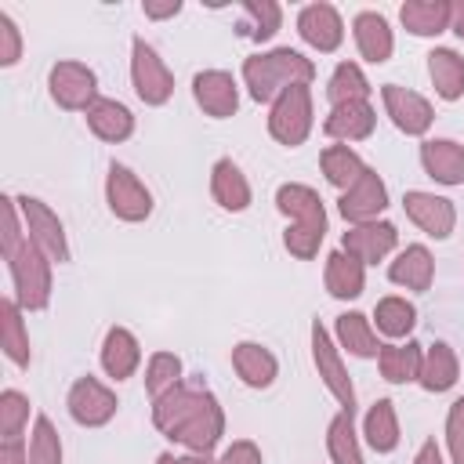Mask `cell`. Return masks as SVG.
Masks as SVG:
<instances>
[{"mask_svg":"<svg viewBox=\"0 0 464 464\" xmlns=\"http://www.w3.org/2000/svg\"><path fill=\"white\" fill-rule=\"evenodd\" d=\"M141 366V344L127 326H109L105 341H102V370L112 381H127L134 377V370Z\"/></svg>","mask_w":464,"mask_h":464,"instance_id":"obj_21","label":"cell"},{"mask_svg":"<svg viewBox=\"0 0 464 464\" xmlns=\"http://www.w3.org/2000/svg\"><path fill=\"white\" fill-rule=\"evenodd\" d=\"M446 450L453 464H464V395L446 413Z\"/></svg>","mask_w":464,"mask_h":464,"instance_id":"obj_44","label":"cell"},{"mask_svg":"<svg viewBox=\"0 0 464 464\" xmlns=\"http://www.w3.org/2000/svg\"><path fill=\"white\" fill-rule=\"evenodd\" d=\"M218 464H265V460H261V450H257L250 439H236V442L218 457Z\"/></svg>","mask_w":464,"mask_h":464,"instance_id":"obj_46","label":"cell"},{"mask_svg":"<svg viewBox=\"0 0 464 464\" xmlns=\"http://www.w3.org/2000/svg\"><path fill=\"white\" fill-rule=\"evenodd\" d=\"M283 22V7L276 0H246L243 4V22H239V36H250V40H272L276 29Z\"/></svg>","mask_w":464,"mask_h":464,"instance_id":"obj_36","label":"cell"},{"mask_svg":"<svg viewBox=\"0 0 464 464\" xmlns=\"http://www.w3.org/2000/svg\"><path fill=\"white\" fill-rule=\"evenodd\" d=\"M232 370H236V377H239L246 388H268V384L279 377L276 355H272L265 344H257V341H239V344L232 348Z\"/></svg>","mask_w":464,"mask_h":464,"instance_id":"obj_23","label":"cell"},{"mask_svg":"<svg viewBox=\"0 0 464 464\" xmlns=\"http://www.w3.org/2000/svg\"><path fill=\"white\" fill-rule=\"evenodd\" d=\"M0 348L14 366H29L33 352H29V330L22 319V304L14 297L0 301Z\"/></svg>","mask_w":464,"mask_h":464,"instance_id":"obj_29","label":"cell"},{"mask_svg":"<svg viewBox=\"0 0 464 464\" xmlns=\"http://www.w3.org/2000/svg\"><path fill=\"white\" fill-rule=\"evenodd\" d=\"M51 257L36 246V243H22L11 257V283H14V301L22 304V312H44L51 301Z\"/></svg>","mask_w":464,"mask_h":464,"instance_id":"obj_3","label":"cell"},{"mask_svg":"<svg viewBox=\"0 0 464 464\" xmlns=\"http://www.w3.org/2000/svg\"><path fill=\"white\" fill-rule=\"evenodd\" d=\"M152 424L188 453H210L225 435V410L214 392L181 381L152 399Z\"/></svg>","mask_w":464,"mask_h":464,"instance_id":"obj_1","label":"cell"},{"mask_svg":"<svg viewBox=\"0 0 464 464\" xmlns=\"http://www.w3.org/2000/svg\"><path fill=\"white\" fill-rule=\"evenodd\" d=\"M420 359H424V348L417 341H406V344H384L381 355H377V366H381L384 381L410 384V381L420 377Z\"/></svg>","mask_w":464,"mask_h":464,"instance_id":"obj_33","label":"cell"},{"mask_svg":"<svg viewBox=\"0 0 464 464\" xmlns=\"http://www.w3.org/2000/svg\"><path fill=\"white\" fill-rule=\"evenodd\" d=\"M450 7L453 4L446 0H406L399 7V18L413 36H439L450 29Z\"/></svg>","mask_w":464,"mask_h":464,"instance_id":"obj_31","label":"cell"},{"mask_svg":"<svg viewBox=\"0 0 464 464\" xmlns=\"http://www.w3.org/2000/svg\"><path fill=\"white\" fill-rule=\"evenodd\" d=\"M0 210H4V232H0V254L4 261L25 243V221H22V210H18V196H4L0 199Z\"/></svg>","mask_w":464,"mask_h":464,"instance_id":"obj_42","label":"cell"},{"mask_svg":"<svg viewBox=\"0 0 464 464\" xmlns=\"http://www.w3.org/2000/svg\"><path fill=\"white\" fill-rule=\"evenodd\" d=\"M428 76L442 102H457L464 94V58L453 47H435L428 54Z\"/></svg>","mask_w":464,"mask_h":464,"instance_id":"obj_30","label":"cell"},{"mask_svg":"<svg viewBox=\"0 0 464 464\" xmlns=\"http://www.w3.org/2000/svg\"><path fill=\"white\" fill-rule=\"evenodd\" d=\"M141 11H145V18L163 22V18H174V14L181 11V0H145Z\"/></svg>","mask_w":464,"mask_h":464,"instance_id":"obj_47","label":"cell"},{"mask_svg":"<svg viewBox=\"0 0 464 464\" xmlns=\"http://www.w3.org/2000/svg\"><path fill=\"white\" fill-rule=\"evenodd\" d=\"M276 207H279V214L290 225H304V228L326 232V207H323V199H319L315 188L297 185V181H286V185L276 188Z\"/></svg>","mask_w":464,"mask_h":464,"instance_id":"obj_17","label":"cell"},{"mask_svg":"<svg viewBox=\"0 0 464 464\" xmlns=\"http://www.w3.org/2000/svg\"><path fill=\"white\" fill-rule=\"evenodd\" d=\"M377 127V112L370 102H344V105H330V116L323 120L326 138L348 145V141H362L370 138Z\"/></svg>","mask_w":464,"mask_h":464,"instance_id":"obj_18","label":"cell"},{"mask_svg":"<svg viewBox=\"0 0 464 464\" xmlns=\"http://www.w3.org/2000/svg\"><path fill=\"white\" fill-rule=\"evenodd\" d=\"M210 196H214V203H218L221 210H228V214H243V210L250 207V199H254L246 174H243L239 163H232V160H218V163L210 167Z\"/></svg>","mask_w":464,"mask_h":464,"instance_id":"obj_20","label":"cell"},{"mask_svg":"<svg viewBox=\"0 0 464 464\" xmlns=\"http://www.w3.org/2000/svg\"><path fill=\"white\" fill-rule=\"evenodd\" d=\"M388 279L395 286H406V290H417L424 294L435 279V261H431V250L420 246V243H410L406 250L395 254V261L388 265Z\"/></svg>","mask_w":464,"mask_h":464,"instance_id":"obj_24","label":"cell"},{"mask_svg":"<svg viewBox=\"0 0 464 464\" xmlns=\"http://www.w3.org/2000/svg\"><path fill=\"white\" fill-rule=\"evenodd\" d=\"M87 127L102 138V141H127L130 134H134V112L123 105V102H116V98H98L87 112Z\"/></svg>","mask_w":464,"mask_h":464,"instance_id":"obj_25","label":"cell"},{"mask_svg":"<svg viewBox=\"0 0 464 464\" xmlns=\"http://www.w3.org/2000/svg\"><path fill=\"white\" fill-rule=\"evenodd\" d=\"M0 464H29V450L22 439H4L0 442Z\"/></svg>","mask_w":464,"mask_h":464,"instance_id":"obj_48","label":"cell"},{"mask_svg":"<svg viewBox=\"0 0 464 464\" xmlns=\"http://www.w3.org/2000/svg\"><path fill=\"white\" fill-rule=\"evenodd\" d=\"M323 283H326L330 297H337V301H352V297H359L362 286H366V265H362L359 257L344 254V250H334V254L326 257Z\"/></svg>","mask_w":464,"mask_h":464,"instance_id":"obj_26","label":"cell"},{"mask_svg":"<svg viewBox=\"0 0 464 464\" xmlns=\"http://www.w3.org/2000/svg\"><path fill=\"white\" fill-rule=\"evenodd\" d=\"M268 134L286 145V149H297L308 134H312V91L308 83H297L290 91H283L272 109H268Z\"/></svg>","mask_w":464,"mask_h":464,"instance_id":"obj_4","label":"cell"},{"mask_svg":"<svg viewBox=\"0 0 464 464\" xmlns=\"http://www.w3.org/2000/svg\"><path fill=\"white\" fill-rule=\"evenodd\" d=\"M192 98L214 120H228L239 109V87H236L232 72H225V69H203V72H196L192 76Z\"/></svg>","mask_w":464,"mask_h":464,"instance_id":"obj_14","label":"cell"},{"mask_svg":"<svg viewBox=\"0 0 464 464\" xmlns=\"http://www.w3.org/2000/svg\"><path fill=\"white\" fill-rule=\"evenodd\" d=\"M402 207H406V218L431 239H450L453 228H457V207L446 196H435V192H424V188H410L402 196Z\"/></svg>","mask_w":464,"mask_h":464,"instance_id":"obj_12","label":"cell"},{"mask_svg":"<svg viewBox=\"0 0 464 464\" xmlns=\"http://www.w3.org/2000/svg\"><path fill=\"white\" fill-rule=\"evenodd\" d=\"M312 362H315V373L326 384V392L337 399V406L348 410V413H355V384L348 377V366L341 359V348L334 344V337L326 334V326L319 319L312 323Z\"/></svg>","mask_w":464,"mask_h":464,"instance_id":"obj_6","label":"cell"},{"mask_svg":"<svg viewBox=\"0 0 464 464\" xmlns=\"http://www.w3.org/2000/svg\"><path fill=\"white\" fill-rule=\"evenodd\" d=\"M319 167H323V178H326L334 188H341V192H348V188L362 178V170H366L362 156H359L352 145H326V149L319 152Z\"/></svg>","mask_w":464,"mask_h":464,"instance_id":"obj_32","label":"cell"},{"mask_svg":"<svg viewBox=\"0 0 464 464\" xmlns=\"http://www.w3.org/2000/svg\"><path fill=\"white\" fill-rule=\"evenodd\" d=\"M337 210H341V218H344L348 225L381 221V214L388 210V185H384V178H381L373 167H366L362 178H359L348 192H341Z\"/></svg>","mask_w":464,"mask_h":464,"instance_id":"obj_11","label":"cell"},{"mask_svg":"<svg viewBox=\"0 0 464 464\" xmlns=\"http://www.w3.org/2000/svg\"><path fill=\"white\" fill-rule=\"evenodd\" d=\"M18 58H22V29L7 11H0V65L11 69L18 65Z\"/></svg>","mask_w":464,"mask_h":464,"instance_id":"obj_45","label":"cell"},{"mask_svg":"<svg viewBox=\"0 0 464 464\" xmlns=\"http://www.w3.org/2000/svg\"><path fill=\"white\" fill-rule=\"evenodd\" d=\"M413 464H446L439 442H435V439H424L420 450H417V457H413Z\"/></svg>","mask_w":464,"mask_h":464,"instance_id":"obj_50","label":"cell"},{"mask_svg":"<svg viewBox=\"0 0 464 464\" xmlns=\"http://www.w3.org/2000/svg\"><path fill=\"white\" fill-rule=\"evenodd\" d=\"M323 236H326V232H319V228L286 225V232H283V246H286L294 257H301V261H312V257L319 254V246H323Z\"/></svg>","mask_w":464,"mask_h":464,"instance_id":"obj_43","label":"cell"},{"mask_svg":"<svg viewBox=\"0 0 464 464\" xmlns=\"http://www.w3.org/2000/svg\"><path fill=\"white\" fill-rule=\"evenodd\" d=\"M326 450L334 464H362V450H359V435H355V420L348 410H341L330 428H326Z\"/></svg>","mask_w":464,"mask_h":464,"instance_id":"obj_35","label":"cell"},{"mask_svg":"<svg viewBox=\"0 0 464 464\" xmlns=\"http://www.w3.org/2000/svg\"><path fill=\"white\" fill-rule=\"evenodd\" d=\"M326 98L330 105H344V102H370V80L362 76V69L355 62H341L326 83Z\"/></svg>","mask_w":464,"mask_h":464,"instance_id":"obj_37","label":"cell"},{"mask_svg":"<svg viewBox=\"0 0 464 464\" xmlns=\"http://www.w3.org/2000/svg\"><path fill=\"white\" fill-rule=\"evenodd\" d=\"M105 203L120 221H145L152 214V192L123 163H112L105 174Z\"/></svg>","mask_w":464,"mask_h":464,"instance_id":"obj_9","label":"cell"},{"mask_svg":"<svg viewBox=\"0 0 464 464\" xmlns=\"http://www.w3.org/2000/svg\"><path fill=\"white\" fill-rule=\"evenodd\" d=\"M156 464H218L210 453H160Z\"/></svg>","mask_w":464,"mask_h":464,"instance_id":"obj_49","label":"cell"},{"mask_svg":"<svg viewBox=\"0 0 464 464\" xmlns=\"http://www.w3.org/2000/svg\"><path fill=\"white\" fill-rule=\"evenodd\" d=\"M65 406H69V417L80 428H102V424H109L116 417L120 402H116V392L105 388L98 377H80V381H72Z\"/></svg>","mask_w":464,"mask_h":464,"instance_id":"obj_10","label":"cell"},{"mask_svg":"<svg viewBox=\"0 0 464 464\" xmlns=\"http://www.w3.org/2000/svg\"><path fill=\"white\" fill-rule=\"evenodd\" d=\"M420 167L439 185H464V145L453 138L420 141Z\"/></svg>","mask_w":464,"mask_h":464,"instance_id":"obj_19","label":"cell"},{"mask_svg":"<svg viewBox=\"0 0 464 464\" xmlns=\"http://www.w3.org/2000/svg\"><path fill=\"white\" fill-rule=\"evenodd\" d=\"M373 319L384 337H410V330L417 326V308L406 297H381L373 308Z\"/></svg>","mask_w":464,"mask_h":464,"instance_id":"obj_38","label":"cell"},{"mask_svg":"<svg viewBox=\"0 0 464 464\" xmlns=\"http://www.w3.org/2000/svg\"><path fill=\"white\" fill-rule=\"evenodd\" d=\"M334 334H337V348H344L355 359H377L384 348L377 341V330L370 326V319L362 312H341Z\"/></svg>","mask_w":464,"mask_h":464,"instance_id":"obj_28","label":"cell"},{"mask_svg":"<svg viewBox=\"0 0 464 464\" xmlns=\"http://www.w3.org/2000/svg\"><path fill=\"white\" fill-rule=\"evenodd\" d=\"M312 76H315L312 58H304L294 47L261 51L243 62V83L254 102H276L283 91H290L297 83H312Z\"/></svg>","mask_w":464,"mask_h":464,"instance_id":"obj_2","label":"cell"},{"mask_svg":"<svg viewBox=\"0 0 464 464\" xmlns=\"http://www.w3.org/2000/svg\"><path fill=\"white\" fill-rule=\"evenodd\" d=\"M457 377H460V362H457V352L446 344V341H435V344H428L424 348V359H420V377H417V384L424 388V392H450L453 384H457Z\"/></svg>","mask_w":464,"mask_h":464,"instance_id":"obj_27","label":"cell"},{"mask_svg":"<svg viewBox=\"0 0 464 464\" xmlns=\"http://www.w3.org/2000/svg\"><path fill=\"white\" fill-rule=\"evenodd\" d=\"M352 33H355V47H359V54H362L366 62L381 65V62L392 58L395 36H392V25H388L384 14H377V11H359L355 22H352Z\"/></svg>","mask_w":464,"mask_h":464,"instance_id":"obj_22","label":"cell"},{"mask_svg":"<svg viewBox=\"0 0 464 464\" xmlns=\"http://www.w3.org/2000/svg\"><path fill=\"white\" fill-rule=\"evenodd\" d=\"M29 464H62V439L51 424V417H36L33 420V435H29Z\"/></svg>","mask_w":464,"mask_h":464,"instance_id":"obj_40","label":"cell"},{"mask_svg":"<svg viewBox=\"0 0 464 464\" xmlns=\"http://www.w3.org/2000/svg\"><path fill=\"white\" fill-rule=\"evenodd\" d=\"M47 87L54 105L69 112H87L98 102V76L83 62H54L47 72Z\"/></svg>","mask_w":464,"mask_h":464,"instance_id":"obj_8","label":"cell"},{"mask_svg":"<svg viewBox=\"0 0 464 464\" xmlns=\"http://www.w3.org/2000/svg\"><path fill=\"white\" fill-rule=\"evenodd\" d=\"M362 435H366L370 450H377V453H392L399 446V417H395V402L392 399H377L366 410Z\"/></svg>","mask_w":464,"mask_h":464,"instance_id":"obj_34","label":"cell"},{"mask_svg":"<svg viewBox=\"0 0 464 464\" xmlns=\"http://www.w3.org/2000/svg\"><path fill=\"white\" fill-rule=\"evenodd\" d=\"M399 243V228L392 221H366V225H352L341 236V250L359 257L362 265H377L384 261Z\"/></svg>","mask_w":464,"mask_h":464,"instance_id":"obj_15","label":"cell"},{"mask_svg":"<svg viewBox=\"0 0 464 464\" xmlns=\"http://www.w3.org/2000/svg\"><path fill=\"white\" fill-rule=\"evenodd\" d=\"M18 210H22V221H25V239L36 243L51 261L65 265L72 257V250H69L62 218L44 199H36V196H18Z\"/></svg>","mask_w":464,"mask_h":464,"instance_id":"obj_7","label":"cell"},{"mask_svg":"<svg viewBox=\"0 0 464 464\" xmlns=\"http://www.w3.org/2000/svg\"><path fill=\"white\" fill-rule=\"evenodd\" d=\"M381 102H384V112L392 116V123L410 134V138H420L428 134L431 120H435V109L424 94L410 91V87H399V83H384L381 87Z\"/></svg>","mask_w":464,"mask_h":464,"instance_id":"obj_13","label":"cell"},{"mask_svg":"<svg viewBox=\"0 0 464 464\" xmlns=\"http://www.w3.org/2000/svg\"><path fill=\"white\" fill-rule=\"evenodd\" d=\"M297 33H301V40H304L308 47L330 54V51H337L341 40H344V22H341V14H337L334 4H308V7H301V14H297Z\"/></svg>","mask_w":464,"mask_h":464,"instance_id":"obj_16","label":"cell"},{"mask_svg":"<svg viewBox=\"0 0 464 464\" xmlns=\"http://www.w3.org/2000/svg\"><path fill=\"white\" fill-rule=\"evenodd\" d=\"M174 384H181V359L174 352H152L149 366H145V392L152 399H160Z\"/></svg>","mask_w":464,"mask_h":464,"instance_id":"obj_39","label":"cell"},{"mask_svg":"<svg viewBox=\"0 0 464 464\" xmlns=\"http://www.w3.org/2000/svg\"><path fill=\"white\" fill-rule=\"evenodd\" d=\"M130 83L145 105H167L174 94V72L156 54V47L145 44L141 36H134L130 44Z\"/></svg>","mask_w":464,"mask_h":464,"instance_id":"obj_5","label":"cell"},{"mask_svg":"<svg viewBox=\"0 0 464 464\" xmlns=\"http://www.w3.org/2000/svg\"><path fill=\"white\" fill-rule=\"evenodd\" d=\"M450 29L464 40V0H457V4L450 7Z\"/></svg>","mask_w":464,"mask_h":464,"instance_id":"obj_51","label":"cell"},{"mask_svg":"<svg viewBox=\"0 0 464 464\" xmlns=\"http://www.w3.org/2000/svg\"><path fill=\"white\" fill-rule=\"evenodd\" d=\"M25 424H29V399L14 388L0 392V435L4 439H22Z\"/></svg>","mask_w":464,"mask_h":464,"instance_id":"obj_41","label":"cell"}]
</instances>
